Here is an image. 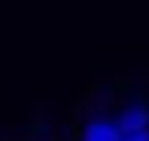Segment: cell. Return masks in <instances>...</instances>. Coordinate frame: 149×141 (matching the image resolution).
Listing matches in <instances>:
<instances>
[{"label": "cell", "instance_id": "obj_2", "mask_svg": "<svg viewBox=\"0 0 149 141\" xmlns=\"http://www.w3.org/2000/svg\"><path fill=\"white\" fill-rule=\"evenodd\" d=\"M118 126H122V133H141V129H149V102H141V98L126 102L118 110Z\"/></svg>", "mask_w": 149, "mask_h": 141}, {"label": "cell", "instance_id": "obj_1", "mask_svg": "<svg viewBox=\"0 0 149 141\" xmlns=\"http://www.w3.org/2000/svg\"><path fill=\"white\" fill-rule=\"evenodd\" d=\"M79 141H122V126L110 114H98V118H90L86 126H82Z\"/></svg>", "mask_w": 149, "mask_h": 141}, {"label": "cell", "instance_id": "obj_3", "mask_svg": "<svg viewBox=\"0 0 149 141\" xmlns=\"http://www.w3.org/2000/svg\"><path fill=\"white\" fill-rule=\"evenodd\" d=\"M122 141H149V129H141V133H122Z\"/></svg>", "mask_w": 149, "mask_h": 141}]
</instances>
